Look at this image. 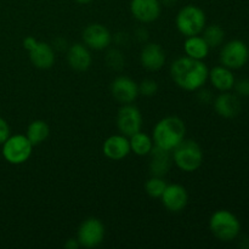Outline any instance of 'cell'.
<instances>
[{
	"label": "cell",
	"instance_id": "cell-1",
	"mask_svg": "<svg viewBox=\"0 0 249 249\" xmlns=\"http://www.w3.org/2000/svg\"><path fill=\"white\" fill-rule=\"evenodd\" d=\"M209 70L202 60L184 56L170 66V75L175 84L186 91H197L208 80Z\"/></svg>",
	"mask_w": 249,
	"mask_h": 249
},
{
	"label": "cell",
	"instance_id": "cell-2",
	"mask_svg": "<svg viewBox=\"0 0 249 249\" xmlns=\"http://www.w3.org/2000/svg\"><path fill=\"white\" fill-rule=\"evenodd\" d=\"M186 126L179 117L169 116L160 119L153 128V143L172 152L185 139Z\"/></svg>",
	"mask_w": 249,
	"mask_h": 249
},
{
	"label": "cell",
	"instance_id": "cell-3",
	"mask_svg": "<svg viewBox=\"0 0 249 249\" xmlns=\"http://www.w3.org/2000/svg\"><path fill=\"white\" fill-rule=\"evenodd\" d=\"M209 229L214 237L221 242H231L236 240L241 232V223L237 216L230 211H216L209 219Z\"/></svg>",
	"mask_w": 249,
	"mask_h": 249
},
{
	"label": "cell",
	"instance_id": "cell-4",
	"mask_svg": "<svg viewBox=\"0 0 249 249\" xmlns=\"http://www.w3.org/2000/svg\"><path fill=\"white\" fill-rule=\"evenodd\" d=\"M172 152L173 160L182 172H195L201 167L203 162V152L201 146L194 140L184 139Z\"/></svg>",
	"mask_w": 249,
	"mask_h": 249
},
{
	"label": "cell",
	"instance_id": "cell-5",
	"mask_svg": "<svg viewBox=\"0 0 249 249\" xmlns=\"http://www.w3.org/2000/svg\"><path fill=\"white\" fill-rule=\"evenodd\" d=\"M177 28L182 36H198L206 27V14L202 9L195 5L182 7L177 16Z\"/></svg>",
	"mask_w": 249,
	"mask_h": 249
},
{
	"label": "cell",
	"instance_id": "cell-6",
	"mask_svg": "<svg viewBox=\"0 0 249 249\" xmlns=\"http://www.w3.org/2000/svg\"><path fill=\"white\" fill-rule=\"evenodd\" d=\"M33 145L26 135H10L2 143V156L10 164H22L29 160Z\"/></svg>",
	"mask_w": 249,
	"mask_h": 249
},
{
	"label": "cell",
	"instance_id": "cell-7",
	"mask_svg": "<svg viewBox=\"0 0 249 249\" xmlns=\"http://www.w3.org/2000/svg\"><path fill=\"white\" fill-rule=\"evenodd\" d=\"M249 60V48L242 40H231L223 46L220 51V62L230 70L245 67Z\"/></svg>",
	"mask_w": 249,
	"mask_h": 249
},
{
	"label": "cell",
	"instance_id": "cell-8",
	"mask_svg": "<svg viewBox=\"0 0 249 249\" xmlns=\"http://www.w3.org/2000/svg\"><path fill=\"white\" fill-rule=\"evenodd\" d=\"M105 225L97 218H88L78 229L77 240L80 247L96 248L104 242Z\"/></svg>",
	"mask_w": 249,
	"mask_h": 249
},
{
	"label": "cell",
	"instance_id": "cell-9",
	"mask_svg": "<svg viewBox=\"0 0 249 249\" xmlns=\"http://www.w3.org/2000/svg\"><path fill=\"white\" fill-rule=\"evenodd\" d=\"M117 126L123 135H134L142 128V116L140 109L131 104H124L117 114Z\"/></svg>",
	"mask_w": 249,
	"mask_h": 249
},
{
	"label": "cell",
	"instance_id": "cell-10",
	"mask_svg": "<svg viewBox=\"0 0 249 249\" xmlns=\"http://www.w3.org/2000/svg\"><path fill=\"white\" fill-rule=\"evenodd\" d=\"M82 38L85 45L92 50H105L112 41L108 29L100 23H91L85 27Z\"/></svg>",
	"mask_w": 249,
	"mask_h": 249
},
{
	"label": "cell",
	"instance_id": "cell-11",
	"mask_svg": "<svg viewBox=\"0 0 249 249\" xmlns=\"http://www.w3.org/2000/svg\"><path fill=\"white\" fill-rule=\"evenodd\" d=\"M112 96L121 104H131L139 96V84L131 78L121 75L111 84Z\"/></svg>",
	"mask_w": 249,
	"mask_h": 249
},
{
	"label": "cell",
	"instance_id": "cell-12",
	"mask_svg": "<svg viewBox=\"0 0 249 249\" xmlns=\"http://www.w3.org/2000/svg\"><path fill=\"white\" fill-rule=\"evenodd\" d=\"M163 206L172 213H179L184 211L189 202V195L182 185L172 184L167 185L164 192L160 196Z\"/></svg>",
	"mask_w": 249,
	"mask_h": 249
},
{
	"label": "cell",
	"instance_id": "cell-13",
	"mask_svg": "<svg viewBox=\"0 0 249 249\" xmlns=\"http://www.w3.org/2000/svg\"><path fill=\"white\" fill-rule=\"evenodd\" d=\"M130 11L141 23H151L160 17L162 6L160 0H131Z\"/></svg>",
	"mask_w": 249,
	"mask_h": 249
},
{
	"label": "cell",
	"instance_id": "cell-14",
	"mask_svg": "<svg viewBox=\"0 0 249 249\" xmlns=\"http://www.w3.org/2000/svg\"><path fill=\"white\" fill-rule=\"evenodd\" d=\"M140 62L147 71L160 70L165 63V53L160 44L148 43L140 53Z\"/></svg>",
	"mask_w": 249,
	"mask_h": 249
},
{
	"label": "cell",
	"instance_id": "cell-15",
	"mask_svg": "<svg viewBox=\"0 0 249 249\" xmlns=\"http://www.w3.org/2000/svg\"><path fill=\"white\" fill-rule=\"evenodd\" d=\"M214 109L223 118H235L241 112V101L237 95L223 91L214 100Z\"/></svg>",
	"mask_w": 249,
	"mask_h": 249
},
{
	"label": "cell",
	"instance_id": "cell-16",
	"mask_svg": "<svg viewBox=\"0 0 249 249\" xmlns=\"http://www.w3.org/2000/svg\"><path fill=\"white\" fill-rule=\"evenodd\" d=\"M91 61V53L85 44H73L67 49V62L74 71L84 72L90 67Z\"/></svg>",
	"mask_w": 249,
	"mask_h": 249
},
{
	"label": "cell",
	"instance_id": "cell-17",
	"mask_svg": "<svg viewBox=\"0 0 249 249\" xmlns=\"http://www.w3.org/2000/svg\"><path fill=\"white\" fill-rule=\"evenodd\" d=\"M105 156L112 160H121L130 153V142L125 135H112L102 146Z\"/></svg>",
	"mask_w": 249,
	"mask_h": 249
},
{
	"label": "cell",
	"instance_id": "cell-18",
	"mask_svg": "<svg viewBox=\"0 0 249 249\" xmlns=\"http://www.w3.org/2000/svg\"><path fill=\"white\" fill-rule=\"evenodd\" d=\"M150 156V172L153 177L163 178L168 174V172L172 168V153L170 151L163 150L158 146H153Z\"/></svg>",
	"mask_w": 249,
	"mask_h": 249
},
{
	"label": "cell",
	"instance_id": "cell-19",
	"mask_svg": "<svg viewBox=\"0 0 249 249\" xmlns=\"http://www.w3.org/2000/svg\"><path fill=\"white\" fill-rule=\"evenodd\" d=\"M31 62L40 70H49L53 66L56 60L55 49L44 41H38L36 45L29 51Z\"/></svg>",
	"mask_w": 249,
	"mask_h": 249
},
{
	"label": "cell",
	"instance_id": "cell-20",
	"mask_svg": "<svg viewBox=\"0 0 249 249\" xmlns=\"http://www.w3.org/2000/svg\"><path fill=\"white\" fill-rule=\"evenodd\" d=\"M208 79L211 80L212 85L221 92L232 89L236 82L235 75L231 72L230 68L223 65L212 68V71H209Z\"/></svg>",
	"mask_w": 249,
	"mask_h": 249
},
{
	"label": "cell",
	"instance_id": "cell-21",
	"mask_svg": "<svg viewBox=\"0 0 249 249\" xmlns=\"http://www.w3.org/2000/svg\"><path fill=\"white\" fill-rule=\"evenodd\" d=\"M184 50L189 57L195 58V60H203L208 56L211 48L206 43L203 36L198 34V36H187L184 43Z\"/></svg>",
	"mask_w": 249,
	"mask_h": 249
},
{
	"label": "cell",
	"instance_id": "cell-22",
	"mask_svg": "<svg viewBox=\"0 0 249 249\" xmlns=\"http://www.w3.org/2000/svg\"><path fill=\"white\" fill-rule=\"evenodd\" d=\"M49 134H50V128H49L48 123L41 119H36L28 125L26 136L31 141L32 145L36 146L44 142L49 138Z\"/></svg>",
	"mask_w": 249,
	"mask_h": 249
},
{
	"label": "cell",
	"instance_id": "cell-23",
	"mask_svg": "<svg viewBox=\"0 0 249 249\" xmlns=\"http://www.w3.org/2000/svg\"><path fill=\"white\" fill-rule=\"evenodd\" d=\"M129 142H130V150L138 156H147L155 146L151 136H148L146 133H142L141 130L131 135Z\"/></svg>",
	"mask_w": 249,
	"mask_h": 249
},
{
	"label": "cell",
	"instance_id": "cell-24",
	"mask_svg": "<svg viewBox=\"0 0 249 249\" xmlns=\"http://www.w3.org/2000/svg\"><path fill=\"white\" fill-rule=\"evenodd\" d=\"M203 39L211 49L218 48L224 43L225 39V32L219 24H211L208 27H204L203 29Z\"/></svg>",
	"mask_w": 249,
	"mask_h": 249
},
{
	"label": "cell",
	"instance_id": "cell-25",
	"mask_svg": "<svg viewBox=\"0 0 249 249\" xmlns=\"http://www.w3.org/2000/svg\"><path fill=\"white\" fill-rule=\"evenodd\" d=\"M167 182L160 177H151L145 184V191L152 198H160L162 194L167 187Z\"/></svg>",
	"mask_w": 249,
	"mask_h": 249
},
{
	"label": "cell",
	"instance_id": "cell-26",
	"mask_svg": "<svg viewBox=\"0 0 249 249\" xmlns=\"http://www.w3.org/2000/svg\"><path fill=\"white\" fill-rule=\"evenodd\" d=\"M105 61H106L107 66H108L111 70L121 71L123 70L125 58H124L122 51H119L118 49H111V50L106 53Z\"/></svg>",
	"mask_w": 249,
	"mask_h": 249
},
{
	"label": "cell",
	"instance_id": "cell-27",
	"mask_svg": "<svg viewBox=\"0 0 249 249\" xmlns=\"http://www.w3.org/2000/svg\"><path fill=\"white\" fill-rule=\"evenodd\" d=\"M158 91V84L156 80L153 79H143L142 82L139 84V95L142 96L151 97L155 96Z\"/></svg>",
	"mask_w": 249,
	"mask_h": 249
},
{
	"label": "cell",
	"instance_id": "cell-28",
	"mask_svg": "<svg viewBox=\"0 0 249 249\" xmlns=\"http://www.w3.org/2000/svg\"><path fill=\"white\" fill-rule=\"evenodd\" d=\"M235 88L236 92H237L238 96L243 97H249V79H240L237 82H235Z\"/></svg>",
	"mask_w": 249,
	"mask_h": 249
},
{
	"label": "cell",
	"instance_id": "cell-29",
	"mask_svg": "<svg viewBox=\"0 0 249 249\" xmlns=\"http://www.w3.org/2000/svg\"><path fill=\"white\" fill-rule=\"evenodd\" d=\"M10 136V126L6 123V121L0 118V145L6 141V139Z\"/></svg>",
	"mask_w": 249,
	"mask_h": 249
},
{
	"label": "cell",
	"instance_id": "cell-30",
	"mask_svg": "<svg viewBox=\"0 0 249 249\" xmlns=\"http://www.w3.org/2000/svg\"><path fill=\"white\" fill-rule=\"evenodd\" d=\"M197 97H198V100L202 104H209L212 101V99H213V95H212V92L209 90H204L201 88V89H198Z\"/></svg>",
	"mask_w": 249,
	"mask_h": 249
},
{
	"label": "cell",
	"instance_id": "cell-31",
	"mask_svg": "<svg viewBox=\"0 0 249 249\" xmlns=\"http://www.w3.org/2000/svg\"><path fill=\"white\" fill-rule=\"evenodd\" d=\"M36 43H38V40L34 36H27L23 39V48L29 53L36 45Z\"/></svg>",
	"mask_w": 249,
	"mask_h": 249
},
{
	"label": "cell",
	"instance_id": "cell-32",
	"mask_svg": "<svg viewBox=\"0 0 249 249\" xmlns=\"http://www.w3.org/2000/svg\"><path fill=\"white\" fill-rule=\"evenodd\" d=\"M135 36L140 41H146V39H147V36H148V33H147V31H146L145 28H140V29H138V31H136Z\"/></svg>",
	"mask_w": 249,
	"mask_h": 249
},
{
	"label": "cell",
	"instance_id": "cell-33",
	"mask_svg": "<svg viewBox=\"0 0 249 249\" xmlns=\"http://www.w3.org/2000/svg\"><path fill=\"white\" fill-rule=\"evenodd\" d=\"M65 247L68 248V249H77L78 247H80V245H79V242H78V240L71 238V240H68L67 242H66Z\"/></svg>",
	"mask_w": 249,
	"mask_h": 249
},
{
	"label": "cell",
	"instance_id": "cell-34",
	"mask_svg": "<svg viewBox=\"0 0 249 249\" xmlns=\"http://www.w3.org/2000/svg\"><path fill=\"white\" fill-rule=\"evenodd\" d=\"M175 2V0H163V4L167 5V6H172Z\"/></svg>",
	"mask_w": 249,
	"mask_h": 249
},
{
	"label": "cell",
	"instance_id": "cell-35",
	"mask_svg": "<svg viewBox=\"0 0 249 249\" xmlns=\"http://www.w3.org/2000/svg\"><path fill=\"white\" fill-rule=\"evenodd\" d=\"M77 1L79 2V4H88V2H90L91 0H77Z\"/></svg>",
	"mask_w": 249,
	"mask_h": 249
}]
</instances>
